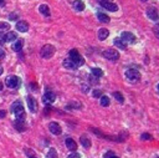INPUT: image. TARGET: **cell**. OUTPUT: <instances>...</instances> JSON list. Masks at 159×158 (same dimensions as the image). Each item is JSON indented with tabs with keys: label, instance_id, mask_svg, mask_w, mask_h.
Returning <instances> with one entry per match:
<instances>
[{
	"label": "cell",
	"instance_id": "obj_12",
	"mask_svg": "<svg viewBox=\"0 0 159 158\" xmlns=\"http://www.w3.org/2000/svg\"><path fill=\"white\" fill-rule=\"evenodd\" d=\"M147 15H148L149 19H152L154 21L158 20V10L154 6H149L148 9H147Z\"/></svg>",
	"mask_w": 159,
	"mask_h": 158
},
{
	"label": "cell",
	"instance_id": "obj_38",
	"mask_svg": "<svg viewBox=\"0 0 159 158\" xmlns=\"http://www.w3.org/2000/svg\"><path fill=\"white\" fill-rule=\"evenodd\" d=\"M30 86L32 87V90H37V85H36V84H31Z\"/></svg>",
	"mask_w": 159,
	"mask_h": 158
},
{
	"label": "cell",
	"instance_id": "obj_2",
	"mask_svg": "<svg viewBox=\"0 0 159 158\" xmlns=\"http://www.w3.org/2000/svg\"><path fill=\"white\" fill-rule=\"evenodd\" d=\"M69 59L72 60V61L77 65V67H78V66H82L83 63H85V59H83L82 56L80 55V52L76 50V49H73V50L70 51V57H69Z\"/></svg>",
	"mask_w": 159,
	"mask_h": 158
},
{
	"label": "cell",
	"instance_id": "obj_39",
	"mask_svg": "<svg viewBox=\"0 0 159 158\" xmlns=\"http://www.w3.org/2000/svg\"><path fill=\"white\" fill-rule=\"evenodd\" d=\"M5 5V0H0V6H4Z\"/></svg>",
	"mask_w": 159,
	"mask_h": 158
},
{
	"label": "cell",
	"instance_id": "obj_43",
	"mask_svg": "<svg viewBox=\"0 0 159 158\" xmlns=\"http://www.w3.org/2000/svg\"><path fill=\"white\" fill-rule=\"evenodd\" d=\"M157 88H158V92H159V84H158V86H157Z\"/></svg>",
	"mask_w": 159,
	"mask_h": 158
},
{
	"label": "cell",
	"instance_id": "obj_17",
	"mask_svg": "<svg viewBox=\"0 0 159 158\" xmlns=\"http://www.w3.org/2000/svg\"><path fill=\"white\" fill-rule=\"evenodd\" d=\"M66 146H67V148H69L70 151H72V152H75L77 149V143L72 140V138H67V140H66Z\"/></svg>",
	"mask_w": 159,
	"mask_h": 158
},
{
	"label": "cell",
	"instance_id": "obj_4",
	"mask_svg": "<svg viewBox=\"0 0 159 158\" xmlns=\"http://www.w3.org/2000/svg\"><path fill=\"white\" fill-rule=\"evenodd\" d=\"M126 77H127V80L131 82H137L139 78H141V74L135 69H129L126 71Z\"/></svg>",
	"mask_w": 159,
	"mask_h": 158
},
{
	"label": "cell",
	"instance_id": "obj_25",
	"mask_svg": "<svg viewBox=\"0 0 159 158\" xmlns=\"http://www.w3.org/2000/svg\"><path fill=\"white\" fill-rule=\"evenodd\" d=\"M10 29V25L7 22H0V35L1 34H5V31Z\"/></svg>",
	"mask_w": 159,
	"mask_h": 158
},
{
	"label": "cell",
	"instance_id": "obj_23",
	"mask_svg": "<svg viewBox=\"0 0 159 158\" xmlns=\"http://www.w3.org/2000/svg\"><path fill=\"white\" fill-rule=\"evenodd\" d=\"M73 7L77 11H83L85 10V4H83V1H81V0H76V1L73 3Z\"/></svg>",
	"mask_w": 159,
	"mask_h": 158
},
{
	"label": "cell",
	"instance_id": "obj_41",
	"mask_svg": "<svg viewBox=\"0 0 159 158\" xmlns=\"http://www.w3.org/2000/svg\"><path fill=\"white\" fill-rule=\"evenodd\" d=\"M30 158H37V157H36L35 155H34V156H31V157H30Z\"/></svg>",
	"mask_w": 159,
	"mask_h": 158
},
{
	"label": "cell",
	"instance_id": "obj_37",
	"mask_svg": "<svg viewBox=\"0 0 159 158\" xmlns=\"http://www.w3.org/2000/svg\"><path fill=\"white\" fill-rule=\"evenodd\" d=\"M6 116V112L4 110H0V118H4Z\"/></svg>",
	"mask_w": 159,
	"mask_h": 158
},
{
	"label": "cell",
	"instance_id": "obj_29",
	"mask_svg": "<svg viewBox=\"0 0 159 158\" xmlns=\"http://www.w3.org/2000/svg\"><path fill=\"white\" fill-rule=\"evenodd\" d=\"M113 96L116 97V100L118 101L119 103H123V102H124V99H123V95H122V93H119V92H115V93H113Z\"/></svg>",
	"mask_w": 159,
	"mask_h": 158
},
{
	"label": "cell",
	"instance_id": "obj_31",
	"mask_svg": "<svg viewBox=\"0 0 159 158\" xmlns=\"http://www.w3.org/2000/svg\"><path fill=\"white\" fill-rule=\"evenodd\" d=\"M142 140L143 141H148V140H152V136L149 133H143L142 134Z\"/></svg>",
	"mask_w": 159,
	"mask_h": 158
},
{
	"label": "cell",
	"instance_id": "obj_10",
	"mask_svg": "<svg viewBox=\"0 0 159 158\" xmlns=\"http://www.w3.org/2000/svg\"><path fill=\"white\" fill-rule=\"evenodd\" d=\"M121 39H122L124 43H129V44H134L135 43V36L132 32H128V31L122 32V36H121Z\"/></svg>",
	"mask_w": 159,
	"mask_h": 158
},
{
	"label": "cell",
	"instance_id": "obj_1",
	"mask_svg": "<svg viewBox=\"0 0 159 158\" xmlns=\"http://www.w3.org/2000/svg\"><path fill=\"white\" fill-rule=\"evenodd\" d=\"M11 112L15 115V117L19 121H24L25 122V111H24V106H22V103L20 101H16V102H14L11 105Z\"/></svg>",
	"mask_w": 159,
	"mask_h": 158
},
{
	"label": "cell",
	"instance_id": "obj_14",
	"mask_svg": "<svg viewBox=\"0 0 159 158\" xmlns=\"http://www.w3.org/2000/svg\"><path fill=\"white\" fill-rule=\"evenodd\" d=\"M16 29H18V31H20V32H26L29 30V24L26 21L21 20L16 24Z\"/></svg>",
	"mask_w": 159,
	"mask_h": 158
},
{
	"label": "cell",
	"instance_id": "obj_3",
	"mask_svg": "<svg viewBox=\"0 0 159 158\" xmlns=\"http://www.w3.org/2000/svg\"><path fill=\"white\" fill-rule=\"evenodd\" d=\"M54 54H55V47L52 45H45L40 51V55L42 59H50L54 56Z\"/></svg>",
	"mask_w": 159,
	"mask_h": 158
},
{
	"label": "cell",
	"instance_id": "obj_24",
	"mask_svg": "<svg viewBox=\"0 0 159 158\" xmlns=\"http://www.w3.org/2000/svg\"><path fill=\"white\" fill-rule=\"evenodd\" d=\"M97 18H98V20H100L101 22H104V24L109 22V18L106 14H103V13H98L97 14Z\"/></svg>",
	"mask_w": 159,
	"mask_h": 158
},
{
	"label": "cell",
	"instance_id": "obj_8",
	"mask_svg": "<svg viewBox=\"0 0 159 158\" xmlns=\"http://www.w3.org/2000/svg\"><path fill=\"white\" fill-rule=\"evenodd\" d=\"M98 3H100L101 5L108 11H113V13H115V11L118 10V6H117L115 3L109 1V0H98Z\"/></svg>",
	"mask_w": 159,
	"mask_h": 158
},
{
	"label": "cell",
	"instance_id": "obj_7",
	"mask_svg": "<svg viewBox=\"0 0 159 158\" xmlns=\"http://www.w3.org/2000/svg\"><path fill=\"white\" fill-rule=\"evenodd\" d=\"M18 39V35L16 32L14 31H10L7 34H1L0 35V43H10V41H15Z\"/></svg>",
	"mask_w": 159,
	"mask_h": 158
},
{
	"label": "cell",
	"instance_id": "obj_19",
	"mask_svg": "<svg viewBox=\"0 0 159 158\" xmlns=\"http://www.w3.org/2000/svg\"><path fill=\"white\" fill-rule=\"evenodd\" d=\"M115 45L118 49H122V50H126V47H127V43H124V41L122 39H119V37L115 39Z\"/></svg>",
	"mask_w": 159,
	"mask_h": 158
},
{
	"label": "cell",
	"instance_id": "obj_16",
	"mask_svg": "<svg viewBox=\"0 0 159 158\" xmlns=\"http://www.w3.org/2000/svg\"><path fill=\"white\" fill-rule=\"evenodd\" d=\"M14 127L19 131V132H24V131L26 130L25 122H24V121H19V120H15V122H14Z\"/></svg>",
	"mask_w": 159,
	"mask_h": 158
},
{
	"label": "cell",
	"instance_id": "obj_27",
	"mask_svg": "<svg viewBox=\"0 0 159 158\" xmlns=\"http://www.w3.org/2000/svg\"><path fill=\"white\" fill-rule=\"evenodd\" d=\"M101 105L103 107H107V106H109V97H107V96H101Z\"/></svg>",
	"mask_w": 159,
	"mask_h": 158
},
{
	"label": "cell",
	"instance_id": "obj_20",
	"mask_svg": "<svg viewBox=\"0 0 159 158\" xmlns=\"http://www.w3.org/2000/svg\"><path fill=\"white\" fill-rule=\"evenodd\" d=\"M39 11L42 15H45V16H50V7H49L47 5H45V4L39 6Z\"/></svg>",
	"mask_w": 159,
	"mask_h": 158
},
{
	"label": "cell",
	"instance_id": "obj_9",
	"mask_svg": "<svg viewBox=\"0 0 159 158\" xmlns=\"http://www.w3.org/2000/svg\"><path fill=\"white\" fill-rule=\"evenodd\" d=\"M55 100H56V95L52 91H47L42 97V102L46 103V105L55 102Z\"/></svg>",
	"mask_w": 159,
	"mask_h": 158
},
{
	"label": "cell",
	"instance_id": "obj_35",
	"mask_svg": "<svg viewBox=\"0 0 159 158\" xmlns=\"http://www.w3.org/2000/svg\"><path fill=\"white\" fill-rule=\"evenodd\" d=\"M4 57H5V51L3 49H0V60H3Z\"/></svg>",
	"mask_w": 159,
	"mask_h": 158
},
{
	"label": "cell",
	"instance_id": "obj_28",
	"mask_svg": "<svg viewBox=\"0 0 159 158\" xmlns=\"http://www.w3.org/2000/svg\"><path fill=\"white\" fill-rule=\"evenodd\" d=\"M47 158H59L57 157V152L55 148H50V151L47 153Z\"/></svg>",
	"mask_w": 159,
	"mask_h": 158
},
{
	"label": "cell",
	"instance_id": "obj_33",
	"mask_svg": "<svg viewBox=\"0 0 159 158\" xmlns=\"http://www.w3.org/2000/svg\"><path fill=\"white\" fill-rule=\"evenodd\" d=\"M104 157H106V158H119V157H117V156H115V155H113V152H108V153H107V155H106Z\"/></svg>",
	"mask_w": 159,
	"mask_h": 158
},
{
	"label": "cell",
	"instance_id": "obj_44",
	"mask_svg": "<svg viewBox=\"0 0 159 158\" xmlns=\"http://www.w3.org/2000/svg\"><path fill=\"white\" fill-rule=\"evenodd\" d=\"M142 1H147V0H142Z\"/></svg>",
	"mask_w": 159,
	"mask_h": 158
},
{
	"label": "cell",
	"instance_id": "obj_21",
	"mask_svg": "<svg viewBox=\"0 0 159 158\" xmlns=\"http://www.w3.org/2000/svg\"><path fill=\"white\" fill-rule=\"evenodd\" d=\"M22 45H24V41H22L21 39H19V40H16L14 43V45H13V47H11V49H13L14 51L18 52V51H20L21 49H22Z\"/></svg>",
	"mask_w": 159,
	"mask_h": 158
},
{
	"label": "cell",
	"instance_id": "obj_6",
	"mask_svg": "<svg viewBox=\"0 0 159 158\" xmlns=\"http://www.w3.org/2000/svg\"><path fill=\"white\" fill-rule=\"evenodd\" d=\"M5 85L10 88H18L20 86V78L18 76H9L5 80Z\"/></svg>",
	"mask_w": 159,
	"mask_h": 158
},
{
	"label": "cell",
	"instance_id": "obj_11",
	"mask_svg": "<svg viewBox=\"0 0 159 158\" xmlns=\"http://www.w3.org/2000/svg\"><path fill=\"white\" fill-rule=\"evenodd\" d=\"M49 130H50L51 133L56 134V136L61 134V132H62L61 127H60V125H59L57 122H50V125H49Z\"/></svg>",
	"mask_w": 159,
	"mask_h": 158
},
{
	"label": "cell",
	"instance_id": "obj_34",
	"mask_svg": "<svg viewBox=\"0 0 159 158\" xmlns=\"http://www.w3.org/2000/svg\"><path fill=\"white\" fill-rule=\"evenodd\" d=\"M67 158H81V156H80L78 153H76V152H75V153H72V155H70V156L67 157Z\"/></svg>",
	"mask_w": 159,
	"mask_h": 158
},
{
	"label": "cell",
	"instance_id": "obj_36",
	"mask_svg": "<svg viewBox=\"0 0 159 158\" xmlns=\"http://www.w3.org/2000/svg\"><path fill=\"white\" fill-rule=\"evenodd\" d=\"M10 20H16V19H18V15L16 14H10Z\"/></svg>",
	"mask_w": 159,
	"mask_h": 158
},
{
	"label": "cell",
	"instance_id": "obj_13",
	"mask_svg": "<svg viewBox=\"0 0 159 158\" xmlns=\"http://www.w3.org/2000/svg\"><path fill=\"white\" fill-rule=\"evenodd\" d=\"M28 106L30 108V111L31 112H36L37 111V103L35 99H34L32 96H28Z\"/></svg>",
	"mask_w": 159,
	"mask_h": 158
},
{
	"label": "cell",
	"instance_id": "obj_26",
	"mask_svg": "<svg viewBox=\"0 0 159 158\" xmlns=\"http://www.w3.org/2000/svg\"><path fill=\"white\" fill-rule=\"evenodd\" d=\"M92 75L94 77H101V76H103V71H102L101 69H98V67H93V69H92Z\"/></svg>",
	"mask_w": 159,
	"mask_h": 158
},
{
	"label": "cell",
	"instance_id": "obj_32",
	"mask_svg": "<svg viewBox=\"0 0 159 158\" xmlns=\"http://www.w3.org/2000/svg\"><path fill=\"white\" fill-rule=\"evenodd\" d=\"M153 31H154V35H156L158 39H159V25H156L153 28Z\"/></svg>",
	"mask_w": 159,
	"mask_h": 158
},
{
	"label": "cell",
	"instance_id": "obj_5",
	"mask_svg": "<svg viewBox=\"0 0 159 158\" xmlns=\"http://www.w3.org/2000/svg\"><path fill=\"white\" fill-rule=\"evenodd\" d=\"M103 56L104 59L111 60V61H117L119 59V54L118 51L115 50V49H107V50L103 51Z\"/></svg>",
	"mask_w": 159,
	"mask_h": 158
},
{
	"label": "cell",
	"instance_id": "obj_22",
	"mask_svg": "<svg viewBox=\"0 0 159 158\" xmlns=\"http://www.w3.org/2000/svg\"><path fill=\"white\" fill-rule=\"evenodd\" d=\"M80 141H81V144L85 148H90L91 144H92V143H91V140H90V138H87L86 136H82L81 138H80Z\"/></svg>",
	"mask_w": 159,
	"mask_h": 158
},
{
	"label": "cell",
	"instance_id": "obj_18",
	"mask_svg": "<svg viewBox=\"0 0 159 158\" xmlns=\"http://www.w3.org/2000/svg\"><path fill=\"white\" fill-rule=\"evenodd\" d=\"M108 35H109V31L107 29H100L98 30V39L100 40H102V41L106 40L108 37Z\"/></svg>",
	"mask_w": 159,
	"mask_h": 158
},
{
	"label": "cell",
	"instance_id": "obj_40",
	"mask_svg": "<svg viewBox=\"0 0 159 158\" xmlns=\"http://www.w3.org/2000/svg\"><path fill=\"white\" fill-rule=\"evenodd\" d=\"M1 90H3V84L0 82V91H1Z\"/></svg>",
	"mask_w": 159,
	"mask_h": 158
},
{
	"label": "cell",
	"instance_id": "obj_15",
	"mask_svg": "<svg viewBox=\"0 0 159 158\" xmlns=\"http://www.w3.org/2000/svg\"><path fill=\"white\" fill-rule=\"evenodd\" d=\"M63 67H65V69H70V70H76L77 65L71 59H65L63 60Z\"/></svg>",
	"mask_w": 159,
	"mask_h": 158
},
{
	"label": "cell",
	"instance_id": "obj_30",
	"mask_svg": "<svg viewBox=\"0 0 159 158\" xmlns=\"http://www.w3.org/2000/svg\"><path fill=\"white\" fill-rule=\"evenodd\" d=\"M101 96H103V95H102V91H101V90H94V91H93V97L98 99V97H101Z\"/></svg>",
	"mask_w": 159,
	"mask_h": 158
},
{
	"label": "cell",
	"instance_id": "obj_42",
	"mask_svg": "<svg viewBox=\"0 0 159 158\" xmlns=\"http://www.w3.org/2000/svg\"><path fill=\"white\" fill-rule=\"evenodd\" d=\"M1 74H3V70H1V69H0V75H1Z\"/></svg>",
	"mask_w": 159,
	"mask_h": 158
}]
</instances>
